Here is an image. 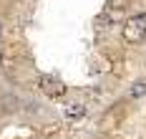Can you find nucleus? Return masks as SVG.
Segmentation results:
<instances>
[{"mask_svg":"<svg viewBox=\"0 0 146 139\" xmlns=\"http://www.w3.org/2000/svg\"><path fill=\"white\" fill-rule=\"evenodd\" d=\"M18 96H10V94H5L3 99H0V106H3V111L5 114H13V111H18Z\"/></svg>","mask_w":146,"mask_h":139,"instance_id":"obj_3","label":"nucleus"},{"mask_svg":"<svg viewBox=\"0 0 146 139\" xmlns=\"http://www.w3.org/2000/svg\"><path fill=\"white\" fill-rule=\"evenodd\" d=\"M144 94H146V81H136V84L131 86V96L139 99V96H144Z\"/></svg>","mask_w":146,"mask_h":139,"instance_id":"obj_6","label":"nucleus"},{"mask_svg":"<svg viewBox=\"0 0 146 139\" xmlns=\"http://www.w3.org/2000/svg\"><path fill=\"white\" fill-rule=\"evenodd\" d=\"M66 116L68 119H83L86 116V106L83 104H68L66 106Z\"/></svg>","mask_w":146,"mask_h":139,"instance_id":"obj_4","label":"nucleus"},{"mask_svg":"<svg viewBox=\"0 0 146 139\" xmlns=\"http://www.w3.org/2000/svg\"><path fill=\"white\" fill-rule=\"evenodd\" d=\"M38 86H40V91L45 96H50V99H60L63 94H66V84L60 81V78L50 76V74H43V76L38 78Z\"/></svg>","mask_w":146,"mask_h":139,"instance_id":"obj_2","label":"nucleus"},{"mask_svg":"<svg viewBox=\"0 0 146 139\" xmlns=\"http://www.w3.org/2000/svg\"><path fill=\"white\" fill-rule=\"evenodd\" d=\"M123 38L129 43H139L146 38V13H139V15H131L123 25Z\"/></svg>","mask_w":146,"mask_h":139,"instance_id":"obj_1","label":"nucleus"},{"mask_svg":"<svg viewBox=\"0 0 146 139\" xmlns=\"http://www.w3.org/2000/svg\"><path fill=\"white\" fill-rule=\"evenodd\" d=\"M111 20H113V15H111V13H101V15L96 18V28H108V23H111Z\"/></svg>","mask_w":146,"mask_h":139,"instance_id":"obj_5","label":"nucleus"}]
</instances>
